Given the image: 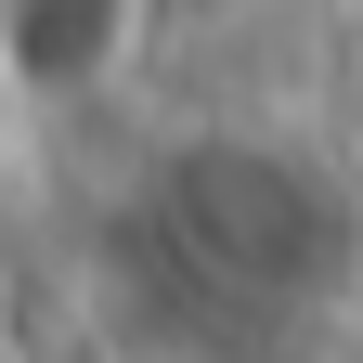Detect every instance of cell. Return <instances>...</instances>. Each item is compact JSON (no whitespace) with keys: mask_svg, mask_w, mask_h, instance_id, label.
I'll list each match as a JSON object with an SVG mask.
<instances>
[{"mask_svg":"<svg viewBox=\"0 0 363 363\" xmlns=\"http://www.w3.org/2000/svg\"><path fill=\"white\" fill-rule=\"evenodd\" d=\"M130 26L143 0H0V78L26 104H78L130 65Z\"/></svg>","mask_w":363,"mask_h":363,"instance_id":"1","label":"cell"}]
</instances>
